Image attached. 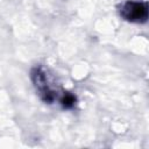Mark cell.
Returning <instances> with one entry per match:
<instances>
[{
	"label": "cell",
	"mask_w": 149,
	"mask_h": 149,
	"mask_svg": "<svg viewBox=\"0 0 149 149\" xmlns=\"http://www.w3.org/2000/svg\"><path fill=\"white\" fill-rule=\"evenodd\" d=\"M121 16L134 23H143L148 19V5L142 1H127L120 10Z\"/></svg>",
	"instance_id": "6da1fadb"
},
{
	"label": "cell",
	"mask_w": 149,
	"mask_h": 149,
	"mask_svg": "<svg viewBox=\"0 0 149 149\" xmlns=\"http://www.w3.org/2000/svg\"><path fill=\"white\" fill-rule=\"evenodd\" d=\"M33 80L36 85V88L38 90L40 94L42 95V98L48 101L51 102L52 100H55L56 98V93L55 91L51 90L50 85H49V80L47 78V73L42 70V69H35L33 72Z\"/></svg>",
	"instance_id": "7a4b0ae2"
},
{
	"label": "cell",
	"mask_w": 149,
	"mask_h": 149,
	"mask_svg": "<svg viewBox=\"0 0 149 149\" xmlns=\"http://www.w3.org/2000/svg\"><path fill=\"white\" fill-rule=\"evenodd\" d=\"M74 101H76V98L71 93H64L63 99H62V104L64 107H66V108L72 107L74 105Z\"/></svg>",
	"instance_id": "3957f363"
}]
</instances>
